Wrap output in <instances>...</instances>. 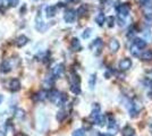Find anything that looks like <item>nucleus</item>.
<instances>
[{
  "instance_id": "nucleus-23",
  "label": "nucleus",
  "mask_w": 152,
  "mask_h": 136,
  "mask_svg": "<svg viewBox=\"0 0 152 136\" xmlns=\"http://www.w3.org/2000/svg\"><path fill=\"white\" fill-rule=\"evenodd\" d=\"M72 136H85V130L80 128V129H76L73 132V135Z\"/></svg>"
},
{
  "instance_id": "nucleus-4",
  "label": "nucleus",
  "mask_w": 152,
  "mask_h": 136,
  "mask_svg": "<svg viewBox=\"0 0 152 136\" xmlns=\"http://www.w3.org/2000/svg\"><path fill=\"white\" fill-rule=\"evenodd\" d=\"M132 67V60L128 58H124L119 61V68L121 71H128Z\"/></svg>"
},
{
  "instance_id": "nucleus-16",
  "label": "nucleus",
  "mask_w": 152,
  "mask_h": 136,
  "mask_svg": "<svg viewBox=\"0 0 152 136\" xmlns=\"http://www.w3.org/2000/svg\"><path fill=\"white\" fill-rule=\"evenodd\" d=\"M133 135H135V132H134L133 127L126 126V127L123 129V136H133Z\"/></svg>"
},
{
  "instance_id": "nucleus-6",
  "label": "nucleus",
  "mask_w": 152,
  "mask_h": 136,
  "mask_svg": "<svg viewBox=\"0 0 152 136\" xmlns=\"http://www.w3.org/2000/svg\"><path fill=\"white\" fill-rule=\"evenodd\" d=\"M20 89V83L17 78H13L10 82H9V90L12 92H17Z\"/></svg>"
},
{
  "instance_id": "nucleus-26",
  "label": "nucleus",
  "mask_w": 152,
  "mask_h": 136,
  "mask_svg": "<svg viewBox=\"0 0 152 136\" xmlns=\"http://www.w3.org/2000/svg\"><path fill=\"white\" fill-rule=\"evenodd\" d=\"M107 22H108V26H109V27H113V26L115 25V17L114 16L107 17Z\"/></svg>"
},
{
  "instance_id": "nucleus-21",
  "label": "nucleus",
  "mask_w": 152,
  "mask_h": 136,
  "mask_svg": "<svg viewBox=\"0 0 152 136\" xmlns=\"http://www.w3.org/2000/svg\"><path fill=\"white\" fill-rule=\"evenodd\" d=\"M70 91L74 94H80L81 93V86H80V84H72L70 85Z\"/></svg>"
},
{
  "instance_id": "nucleus-34",
  "label": "nucleus",
  "mask_w": 152,
  "mask_h": 136,
  "mask_svg": "<svg viewBox=\"0 0 152 136\" xmlns=\"http://www.w3.org/2000/svg\"><path fill=\"white\" fill-rule=\"evenodd\" d=\"M133 136H135V135H133Z\"/></svg>"
},
{
  "instance_id": "nucleus-19",
  "label": "nucleus",
  "mask_w": 152,
  "mask_h": 136,
  "mask_svg": "<svg viewBox=\"0 0 152 136\" xmlns=\"http://www.w3.org/2000/svg\"><path fill=\"white\" fill-rule=\"evenodd\" d=\"M95 82H96V75H95V74H92L89 78V86L91 90H93V87H94V85H95Z\"/></svg>"
},
{
  "instance_id": "nucleus-24",
  "label": "nucleus",
  "mask_w": 152,
  "mask_h": 136,
  "mask_svg": "<svg viewBox=\"0 0 152 136\" xmlns=\"http://www.w3.org/2000/svg\"><path fill=\"white\" fill-rule=\"evenodd\" d=\"M91 33H92V28H86L82 34L83 39H89L90 36H91Z\"/></svg>"
},
{
  "instance_id": "nucleus-1",
  "label": "nucleus",
  "mask_w": 152,
  "mask_h": 136,
  "mask_svg": "<svg viewBox=\"0 0 152 136\" xmlns=\"http://www.w3.org/2000/svg\"><path fill=\"white\" fill-rule=\"evenodd\" d=\"M116 8H117L118 16H119V25H125V18L131 13V7L128 6L127 4H124V5H121V6H117Z\"/></svg>"
},
{
  "instance_id": "nucleus-27",
  "label": "nucleus",
  "mask_w": 152,
  "mask_h": 136,
  "mask_svg": "<svg viewBox=\"0 0 152 136\" xmlns=\"http://www.w3.org/2000/svg\"><path fill=\"white\" fill-rule=\"evenodd\" d=\"M24 116H25V113H24V110H22V109H18V110H16V112H15V117H17V118H24Z\"/></svg>"
},
{
  "instance_id": "nucleus-9",
  "label": "nucleus",
  "mask_w": 152,
  "mask_h": 136,
  "mask_svg": "<svg viewBox=\"0 0 152 136\" xmlns=\"http://www.w3.org/2000/svg\"><path fill=\"white\" fill-rule=\"evenodd\" d=\"M45 13H47V17H55L56 16V14H57V8L55 6H49L47 7V9H45Z\"/></svg>"
},
{
  "instance_id": "nucleus-14",
  "label": "nucleus",
  "mask_w": 152,
  "mask_h": 136,
  "mask_svg": "<svg viewBox=\"0 0 152 136\" xmlns=\"http://www.w3.org/2000/svg\"><path fill=\"white\" fill-rule=\"evenodd\" d=\"M140 58L142 60H152V50H144L141 53Z\"/></svg>"
},
{
  "instance_id": "nucleus-7",
  "label": "nucleus",
  "mask_w": 152,
  "mask_h": 136,
  "mask_svg": "<svg viewBox=\"0 0 152 136\" xmlns=\"http://www.w3.org/2000/svg\"><path fill=\"white\" fill-rule=\"evenodd\" d=\"M63 71H64V65L63 64H58V65H56L52 68V75L55 77H58V76H60L63 74Z\"/></svg>"
},
{
  "instance_id": "nucleus-8",
  "label": "nucleus",
  "mask_w": 152,
  "mask_h": 136,
  "mask_svg": "<svg viewBox=\"0 0 152 136\" xmlns=\"http://www.w3.org/2000/svg\"><path fill=\"white\" fill-rule=\"evenodd\" d=\"M48 95H49V93L47 92V91H40V92H38L35 95H34V100H37V101H43V100H45L47 97H48Z\"/></svg>"
},
{
  "instance_id": "nucleus-33",
  "label": "nucleus",
  "mask_w": 152,
  "mask_h": 136,
  "mask_svg": "<svg viewBox=\"0 0 152 136\" xmlns=\"http://www.w3.org/2000/svg\"><path fill=\"white\" fill-rule=\"evenodd\" d=\"M66 1H69L70 2V1H77V0H66Z\"/></svg>"
},
{
  "instance_id": "nucleus-12",
  "label": "nucleus",
  "mask_w": 152,
  "mask_h": 136,
  "mask_svg": "<svg viewBox=\"0 0 152 136\" xmlns=\"http://www.w3.org/2000/svg\"><path fill=\"white\" fill-rule=\"evenodd\" d=\"M106 20H107V18H106V16H104V14L103 13H99L96 16H95V23L100 26L103 25V23L106 22Z\"/></svg>"
},
{
  "instance_id": "nucleus-11",
  "label": "nucleus",
  "mask_w": 152,
  "mask_h": 136,
  "mask_svg": "<svg viewBox=\"0 0 152 136\" xmlns=\"http://www.w3.org/2000/svg\"><path fill=\"white\" fill-rule=\"evenodd\" d=\"M70 48L73 51H78L81 49V43H80V40L74 38L72 40V43H70Z\"/></svg>"
},
{
  "instance_id": "nucleus-32",
  "label": "nucleus",
  "mask_w": 152,
  "mask_h": 136,
  "mask_svg": "<svg viewBox=\"0 0 152 136\" xmlns=\"http://www.w3.org/2000/svg\"><path fill=\"white\" fill-rule=\"evenodd\" d=\"M2 100H4V97H2V95H0V103L2 102Z\"/></svg>"
},
{
  "instance_id": "nucleus-5",
  "label": "nucleus",
  "mask_w": 152,
  "mask_h": 136,
  "mask_svg": "<svg viewBox=\"0 0 152 136\" xmlns=\"http://www.w3.org/2000/svg\"><path fill=\"white\" fill-rule=\"evenodd\" d=\"M121 48V43L117 39H111L109 42V49L111 52H117Z\"/></svg>"
},
{
  "instance_id": "nucleus-15",
  "label": "nucleus",
  "mask_w": 152,
  "mask_h": 136,
  "mask_svg": "<svg viewBox=\"0 0 152 136\" xmlns=\"http://www.w3.org/2000/svg\"><path fill=\"white\" fill-rule=\"evenodd\" d=\"M117 129H118V126H117V124H116V120H114V119L111 118L110 121H109V125H108V130L111 132V133H116Z\"/></svg>"
},
{
  "instance_id": "nucleus-25",
  "label": "nucleus",
  "mask_w": 152,
  "mask_h": 136,
  "mask_svg": "<svg viewBox=\"0 0 152 136\" xmlns=\"http://www.w3.org/2000/svg\"><path fill=\"white\" fill-rule=\"evenodd\" d=\"M76 13L78 14L80 16H81V15H84V14L86 13V6L82 5V6H81L80 8H78V9H77V12H76Z\"/></svg>"
},
{
  "instance_id": "nucleus-2",
  "label": "nucleus",
  "mask_w": 152,
  "mask_h": 136,
  "mask_svg": "<svg viewBox=\"0 0 152 136\" xmlns=\"http://www.w3.org/2000/svg\"><path fill=\"white\" fill-rule=\"evenodd\" d=\"M48 97H49V100H50L52 103H56V104L63 103L64 101L66 100L65 94L60 93V92H59V91H57V90L50 91V92H49V95H48Z\"/></svg>"
},
{
  "instance_id": "nucleus-31",
  "label": "nucleus",
  "mask_w": 152,
  "mask_h": 136,
  "mask_svg": "<svg viewBox=\"0 0 152 136\" xmlns=\"http://www.w3.org/2000/svg\"><path fill=\"white\" fill-rule=\"evenodd\" d=\"M148 76H149V78H150V79H152V71H150L149 73H148Z\"/></svg>"
},
{
  "instance_id": "nucleus-17",
  "label": "nucleus",
  "mask_w": 152,
  "mask_h": 136,
  "mask_svg": "<svg viewBox=\"0 0 152 136\" xmlns=\"http://www.w3.org/2000/svg\"><path fill=\"white\" fill-rule=\"evenodd\" d=\"M134 44L136 45L137 48H140V49H143V48H145L146 47V42L143 39L136 38V39L134 40Z\"/></svg>"
},
{
  "instance_id": "nucleus-13",
  "label": "nucleus",
  "mask_w": 152,
  "mask_h": 136,
  "mask_svg": "<svg viewBox=\"0 0 152 136\" xmlns=\"http://www.w3.org/2000/svg\"><path fill=\"white\" fill-rule=\"evenodd\" d=\"M12 71V66H10V64L8 63V61H4L2 64H1V66H0V71L1 73H9V71Z\"/></svg>"
},
{
  "instance_id": "nucleus-29",
  "label": "nucleus",
  "mask_w": 152,
  "mask_h": 136,
  "mask_svg": "<svg viewBox=\"0 0 152 136\" xmlns=\"http://www.w3.org/2000/svg\"><path fill=\"white\" fill-rule=\"evenodd\" d=\"M9 4L10 6H16L18 4V0H9Z\"/></svg>"
},
{
  "instance_id": "nucleus-30",
  "label": "nucleus",
  "mask_w": 152,
  "mask_h": 136,
  "mask_svg": "<svg viewBox=\"0 0 152 136\" xmlns=\"http://www.w3.org/2000/svg\"><path fill=\"white\" fill-rule=\"evenodd\" d=\"M99 136H113V134H109V133H103V134H99Z\"/></svg>"
},
{
  "instance_id": "nucleus-20",
  "label": "nucleus",
  "mask_w": 152,
  "mask_h": 136,
  "mask_svg": "<svg viewBox=\"0 0 152 136\" xmlns=\"http://www.w3.org/2000/svg\"><path fill=\"white\" fill-rule=\"evenodd\" d=\"M94 124H98L99 126H104V125H106V117L100 115V116L95 119Z\"/></svg>"
},
{
  "instance_id": "nucleus-28",
  "label": "nucleus",
  "mask_w": 152,
  "mask_h": 136,
  "mask_svg": "<svg viewBox=\"0 0 152 136\" xmlns=\"http://www.w3.org/2000/svg\"><path fill=\"white\" fill-rule=\"evenodd\" d=\"M150 1H151V0H141V5L144 7V6H146V5H149Z\"/></svg>"
},
{
  "instance_id": "nucleus-10",
  "label": "nucleus",
  "mask_w": 152,
  "mask_h": 136,
  "mask_svg": "<svg viewBox=\"0 0 152 136\" xmlns=\"http://www.w3.org/2000/svg\"><path fill=\"white\" fill-rule=\"evenodd\" d=\"M27 42H28V39L26 38L25 35H20V36H18L16 39V44L19 48H22V47H24L25 44H27Z\"/></svg>"
},
{
  "instance_id": "nucleus-3",
  "label": "nucleus",
  "mask_w": 152,
  "mask_h": 136,
  "mask_svg": "<svg viewBox=\"0 0 152 136\" xmlns=\"http://www.w3.org/2000/svg\"><path fill=\"white\" fill-rule=\"evenodd\" d=\"M64 20L66 23H68V24H72V23H74L76 20V12L75 10H73V9H69V10H67L65 15H64Z\"/></svg>"
},
{
  "instance_id": "nucleus-22",
  "label": "nucleus",
  "mask_w": 152,
  "mask_h": 136,
  "mask_svg": "<svg viewBox=\"0 0 152 136\" xmlns=\"http://www.w3.org/2000/svg\"><path fill=\"white\" fill-rule=\"evenodd\" d=\"M65 117H66V113H65V111L60 110V111H58V113H57V116H56V118H57V120L59 121V123H61L64 119H65Z\"/></svg>"
},
{
  "instance_id": "nucleus-18",
  "label": "nucleus",
  "mask_w": 152,
  "mask_h": 136,
  "mask_svg": "<svg viewBox=\"0 0 152 136\" xmlns=\"http://www.w3.org/2000/svg\"><path fill=\"white\" fill-rule=\"evenodd\" d=\"M131 53L133 55L134 57H141V49L137 48L135 44H133L132 48H131Z\"/></svg>"
}]
</instances>
